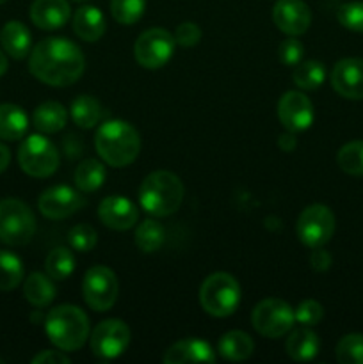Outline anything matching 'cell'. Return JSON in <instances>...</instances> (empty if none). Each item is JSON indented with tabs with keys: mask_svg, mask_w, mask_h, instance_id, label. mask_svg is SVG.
<instances>
[{
	"mask_svg": "<svg viewBox=\"0 0 363 364\" xmlns=\"http://www.w3.org/2000/svg\"><path fill=\"white\" fill-rule=\"evenodd\" d=\"M278 119L285 130L298 134L305 132L313 123V105L301 91H288L278 102Z\"/></svg>",
	"mask_w": 363,
	"mask_h": 364,
	"instance_id": "obj_13",
	"label": "cell"
},
{
	"mask_svg": "<svg viewBox=\"0 0 363 364\" xmlns=\"http://www.w3.org/2000/svg\"><path fill=\"white\" fill-rule=\"evenodd\" d=\"M23 279V265L16 255L0 251V291H11Z\"/></svg>",
	"mask_w": 363,
	"mask_h": 364,
	"instance_id": "obj_32",
	"label": "cell"
},
{
	"mask_svg": "<svg viewBox=\"0 0 363 364\" xmlns=\"http://www.w3.org/2000/svg\"><path fill=\"white\" fill-rule=\"evenodd\" d=\"M130 343V329L117 318L103 320L91 334L93 354L102 359H116L127 350Z\"/></svg>",
	"mask_w": 363,
	"mask_h": 364,
	"instance_id": "obj_12",
	"label": "cell"
},
{
	"mask_svg": "<svg viewBox=\"0 0 363 364\" xmlns=\"http://www.w3.org/2000/svg\"><path fill=\"white\" fill-rule=\"evenodd\" d=\"M46 274L53 281H64L73 274L75 270V256L73 252L68 251L66 247H56L50 251L45 262Z\"/></svg>",
	"mask_w": 363,
	"mask_h": 364,
	"instance_id": "obj_31",
	"label": "cell"
},
{
	"mask_svg": "<svg viewBox=\"0 0 363 364\" xmlns=\"http://www.w3.org/2000/svg\"><path fill=\"white\" fill-rule=\"evenodd\" d=\"M9 162H11L9 149H7L4 144H0V173H4V171L7 169Z\"/></svg>",
	"mask_w": 363,
	"mask_h": 364,
	"instance_id": "obj_44",
	"label": "cell"
},
{
	"mask_svg": "<svg viewBox=\"0 0 363 364\" xmlns=\"http://www.w3.org/2000/svg\"><path fill=\"white\" fill-rule=\"evenodd\" d=\"M70 112H71V119H73V123L77 124V127L85 128V130L95 128L103 117L102 103H100L96 98H93V96H88V95L78 96V98L71 103Z\"/></svg>",
	"mask_w": 363,
	"mask_h": 364,
	"instance_id": "obj_27",
	"label": "cell"
},
{
	"mask_svg": "<svg viewBox=\"0 0 363 364\" xmlns=\"http://www.w3.org/2000/svg\"><path fill=\"white\" fill-rule=\"evenodd\" d=\"M68 242H70L71 249H75V251L88 252L96 245L98 235H96L95 228L89 226V224H77L68 233Z\"/></svg>",
	"mask_w": 363,
	"mask_h": 364,
	"instance_id": "obj_36",
	"label": "cell"
},
{
	"mask_svg": "<svg viewBox=\"0 0 363 364\" xmlns=\"http://www.w3.org/2000/svg\"><path fill=\"white\" fill-rule=\"evenodd\" d=\"M274 25L287 36L305 34L312 23V11L302 0H278L273 7Z\"/></svg>",
	"mask_w": 363,
	"mask_h": 364,
	"instance_id": "obj_15",
	"label": "cell"
},
{
	"mask_svg": "<svg viewBox=\"0 0 363 364\" xmlns=\"http://www.w3.org/2000/svg\"><path fill=\"white\" fill-rule=\"evenodd\" d=\"M335 215L326 205H310L299 215L295 231L306 247H324L335 233Z\"/></svg>",
	"mask_w": 363,
	"mask_h": 364,
	"instance_id": "obj_10",
	"label": "cell"
},
{
	"mask_svg": "<svg viewBox=\"0 0 363 364\" xmlns=\"http://www.w3.org/2000/svg\"><path fill=\"white\" fill-rule=\"evenodd\" d=\"M199 302L209 315L224 318L230 316L241 302V284L226 272H216L203 281Z\"/></svg>",
	"mask_w": 363,
	"mask_h": 364,
	"instance_id": "obj_5",
	"label": "cell"
},
{
	"mask_svg": "<svg viewBox=\"0 0 363 364\" xmlns=\"http://www.w3.org/2000/svg\"><path fill=\"white\" fill-rule=\"evenodd\" d=\"M84 199L75 188L59 185V187L46 188L38 199L39 212L52 220H63L77 213L84 205Z\"/></svg>",
	"mask_w": 363,
	"mask_h": 364,
	"instance_id": "obj_14",
	"label": "cell"
},
{
	"mask_svg": "<svg viewBox=\"0 0 363 364\" xmlns=\"http://www.w3.org/2000/svg\"><path fill=\"white\" fill-rule=\"evenodd\" d=\"M199 39H201V28L192 23V21H185V23L178 25L177 32H174V41L180 46H185V48L198 45Z\"/></svg>",
	"mask_w": 363,
	"mask_h": 364,
	"instance_id": "obj_40",
	"label": "cell"
},
{
	"mask_svg": "<svg viewBox=\"0 0 363 364\" xmlns=\"http://www.w3.org/2000/svg\"><path fill=\"white\" fill-rule=\"evenodd\" d=\"M4 363V359H0V364H2Z\"/></svg>",
	"mask_w": 363,
	"mask_h": 364,
	"instance_id": "obj_48",
	"label": "cell"
},
{
	"mask_svg": "<svg viewBox=\"0 0 363 364\" xmlns=\"http://www.w3.org/2000/svg\"><path fill=\"white\" fill-rule=\"evenodd\" d=\"M331 85L342 98L363 100V59L338 60L331 71Z\"/></svg>",
	"mask_w": 363,
	"mask_h": 364,
	"instance_id": "obj_16",
	"label": "cell"
},
{
	"mask_svg": "<svg viewBox=\"0 0 363 364\" xmlns=\"http://www.w3.org/2000/svg\"><path fill=\"white\" fill-rule=\"evenodd\" d=\"M21 171L32 178H48L59 167V151L43 135H28L18 149Z\"/></svg>",
	"mask_w": 363,
	"mask_h": 364,
	"instance_id": "obj_7",
	"label": "cell"
},
{
	"mask_svg": "<svg viewBox=\"0 0 363 364\" xmlns=\"http://www.w3.org/2000/svg\"><path fill=\"white\" fill-rule=\"evenodd\" d=\"M105 16L95 6H82L73 16V31L84 41H98L105 34Z\"/></svg>",
	"mask_w": 363,
	"mask_h": 364,
	"instance_id": "obj_21",
	"label": "cell"
},
{
	"mask_svg": "<svg viewBox=\"0 0 363 364\" xmlns=\"http://www.w3.org/2000/svg\"><path fill=\"white\" fill-rule=\"evenodd\" d=\"M174 46V36L166 28H148L135 41L134 57L139 66L146 70H159L173 57Z\"/></svg>",
	"mask_w": 363,
	"mask_h": 364,
	"instance_id": "obj_11",
	"label": "cell"
},
{
	"mask_svg": "<svg viewBox=\"0 0 363 364\" xmlns=\"http://www.w3.org/2000/svg\"><path fill=\"white\" fill-rule=\"evenodd\" d=\"M70 358L64 350H45L32 359V364H68Z\"/></svg>",
	"mask_w": 363,
	"mask_h": 364,
	"instance_id": "obj_42",
	"label": "cell"
},
{
	"mask_svg": "<svg viewBox=\"0 0 363 364\" xmlns=\"http://www.w3.org/2000/svg\"><path fill=\"white\" fill-rule=\"evenodd\" d=\"M66 119L68 112L59 102L41 103L34 110V116H32V123H34L36 130H39L41 134H57L64 128Z\"/></svg>",
	"mask_w": 363,
	"mask_h": 364,
	"instance_id": "obj_24",
	"label": "cell"
},
{
	"mask_svg": "<svg viewBox=\"0 0 363 364\" xmlns=\"http://www.w3.org/2000/svg\"><path fill=\"white\" fill-rule=\"evenodd\" d=\"M28 128L27 114L21 107L13 103L0 105V139L4 141H18L25 135Z\"/></svg>",
	"mask_w": 363,
	"mask_h": 364,
	"instance_id": "obj_23",
	"label": "cell"
},
{
	"mask_svg": "<svg viewBox=\"0 0 363 364\" xmlns=\"http://www.w3.org/2000/svg\"><path fill=\"white\" fill-rule=\"evenodd\" d=\"M7 71V57L4 55V52L0 50V77Z\"/></svg>",
	"mask_w": 363,
	"mask_h": 364,
	"instance_id": "obj_45",
	"label": "cell"
},
{
	"mask_svg": "<svg viewBox=\"0 0 363 364\" xmlns=\"http://www.w3.org/2000/svg\"><path fill=\"white\" fill-rule=\"evenodd\" d=\"M302 55H305V48H302L301 41L295 39V36L285 39L280 45V60L285 66H298Z\"/></svg>",
	"mask_w": 363,
	"mask_h": 364,
	"instance_id": "obj_39",
	"label": "cell"
},
{
	"mask_svg": "<svg viewBox=\"0 0 363 364\" xmlns=\"http://www.w3.org/2000/svg\"><path fill=\"white\" fill-rule=\"evenodd\" d=\"M75 2H84V0H75Z\"/></svg>",
	"mask_w": 363,
	"mask_h": 364,
	"instance_id": "obj_47",
	"label": "cell"
},
{
	"mask_svg": "<svg viewBox=\"0 0 363 364\" xmlns=\"http://www.w3.org/2000/svg\"><path fill=\"white\" fill-rule=\"evenodd\" d=\"M184 183L171 171H155L142 180L139 203L153 217H167L177 212L184 201Z\"/></svg>",
	"mask_w": 363,
	"mask_h": 364,
	"instance_id": "obj_3",
	"label": "cell"
},
{
	"mask_svg": "<svg viewBox=\"0 0 363 364\" xmlns=\"http://www.w3.org/2000/svg\"><path fill=\"white\" fill-rule=\"evenodd\" d=\"M337 18L349 31L363 32V2L342 4L337 11Z\"/></svg>",
	"mask_w": 363,
	"mask_h": 364,
	"instance_id": "obj_37",
	"label": "cell"
},
{
	"mask_svg": "<svg viewBox=\"0 0 363 364\" xmlns=\"http://www.w3.org/2000/svg\"><path fill=\"white\" fill-rule=\"evenodd\" d=\"M98 217L110 230L127 231L135 226L139 212L130 199L121 198V196H109L100 203Z\"/></svg>",
	"mask_w": 363,
	"mask_h": 364,
	"instance_id": "obj_17",
	"label": "cell"
},
{
	"mask_svg": "<svg viewBox=\"0 0 363 364\" xmlns=\"http://www.w3.org/2000/svg\"><path fill=\"white\" fill-rule=\"evenodd\" d=\"M294 84L302 91H313V89L320 87L326 80V68L320 64L319 60H306V63H299L295 66Z\"/></svg>",
	"mask_w": 363,
	"mask_h": 364,
	"instance_id": "obj_30",
	"label": "cell"
},
{
	"mask_svg": "<svg viewBox=\"0 0 363 364\" xmlns=\"http://www.w3.org/2000/svg\"><path fill=\"white\" fill-rule=\"evenodd\" d=\"M0 43L4 52L16 60L25 59L31 53V32L21 21H7L0 31Z\"/></svg>",
	"mask_w": 363,
	"mask_h": 364,
	"instance_id": "obj_20",
	"label": "cell"
},
{
	"mask_svg": "<svg viewBox=\"0 0 363 364\" xmlns=\"http://www.w3.org/2000/svg\"><path fill=\"white\" fill-rule=\"evenodd\" d=\"M146 0H110V13L117 23L134 25L142 18Z\"/></svg>",
	"mask_w": 363,
	"mask_h": 364,
	"instance_id": "obj_34",
	"label": "cell"
},
{
	"mask_svg": "<svg viewBox=\"0 0 363 364\" xmlns=\"http://www.w3.org/2000/svg\"><path fill=\"white\" fill-rule=\"evenodd\" d=\"M70 4L66 0H34L31 6V20L43 31L60 28L70 20Z\"/></svg>",
	"mask_w": 363,
	"mask_h": 364,
	"instance_id": "obj_18",
	"label": "cell"
},
{
	"mask_svg": "<svg viewBox=\"0 0 363 364\" xmlns=\"http://www.w3.org/2000/svg\"><path fill=\"white\" fill-rule=\"evenodd\" d=\"M295 320L301 323L302 327H312L322 320L324 316V308L320 306V302L308 299V301H302L301 304L295 308Z\"/></svg>",
	"mask_w": 363,
	"mask_h": 364,
	"instance_id": "obj_38",
	"label": "cell"
},
{
	"mask_svg": "<svg viewBox=\"0 0 363 364\" xmlns=\"http://www.w3.org/2000/svg\"><path fill=\"white\" fill-rule=\"evenodd\" d=\"M278 144H280V148L283 149V151H292V149L298 146V141H295V137L292 135V132H288L287 135H281L280 141H278Z\"/></svg>",
	"mask_w": 363,
	"mask_h": 364,
	"instance_id": "obj_43",
	"label": "cell"
},
{
	"mask_svg": "<svg viewBox=\"0 0 363 364\" xmlns=\"http://www.w3.org/2000/svg\"><path fill=\"white\" fill-rule=\"evenodd\" d=\"M319 336L310 329L294 331L287 340V354L298 363L312 361L319 354Z\"/></svg>",
	"mask_w": 363,
	"mask_h": 364,
	"instance_id": "obj_25",
	"label": "cell"
},
{
	"mask_svg": "<svg viewBox=\"0 0 363 364\" xmlns=\"http://www.w3.org/2000/svg\"><path fill=\"white\" fill-rule=\"evenodd\" d=\"M166 242V230L157 220H144L139 224L137 231H135V245L141 249L142 252L149 255V252H157Z\"/></svg>",
	"mask_w": 363,
	"mask_h": 364,
	"instance_id": "obj_29",
	"label": "cell"
},
{
	"mask_svg": "<svg viewBox=\"0 0 363 364\" xmlns=\"http://www.w3.org/2000/svg\"><path fill=\"white\" fill-rule=\"evenodd\" d=\"M84 53L70 39L46 38L34 46L28 57V70L39 82L53 87H66L82 77Z\"/></svg>",
	"mask_w": 363,
	"mask_h": 364,
	"instance_id": "obj_1",
	"label": "cell"
},
{
	"mask_svg": "<svg viewBox=\"0 0 363 364\" xmlns=\"http://www.w3.org/2000/svg\"><path fill=\"white\" fill-rule=\"evenodd\" d=\"M45 329L53 347L64 352H75L88 340L89 318L77 306L63 304L46 315Z\"/></svg>",
	"mask_w": 363,
	"mask_h": 364,
	"instance_id": "obj_4",
	"label": "cell"
},
{
	"mask_svg": "<svg viewBox=\"0 0 363 364\" xmlns=\"http://www.w3.org/2000/svg\"><path fill=\"white\" fill-rule=\"evenodd\" d=\"M337 359L342 364H363V334H347L337 345Z\"/></svg>",
	"mask_w": 363,
	"mask_h": 364,
	"instance_id": "obj_35",
	"label": "cell"
},
{
	"mask_svg": "<svg viewBox=\"0 0 363 364\" xmlns=\"http://www.w3.org/2000/svg\"><path fill=\"white\" fill-rule=\"evenodd\" d=\"M23 295L34 308H46L56 299V287L52 277L34 272L25 279Z\"/></svg>",
	"mask_w": 363,
	"mask_h": 364,
	"instance_id": "obj_26",
	"label": "cell"
},
{
	"mask_svg": "<svg viewBox=\"0 0 363 364\" xmlns=\"http://www.w3.org/2000/svg\"><path fill=\"white\" fill-rule=\"evenodd\" d=\"M337 162L344 173L351 176H363V141H352L342 146Z\"/></svg>",
	"mask_w": 363,
	"mask_h": 364,
	"instance_id": "obj_33",
	"label": "cell"
},
{
	"mask_svg": "<svg viewBox=\"0 0 363 364\" xmlns=\"http://www.w3.org/2000/svg\"><path fill=\"white\" fill-rule=\"evenodd\" d=\"M82 294H84L85 304L91 309L109 311L116 304L117 294H120L116 274L109 267H91L82 281Z\"/></svg>",
	"mask_w": 363,
	"mask_h": 364,
	"instance_id": "obj_9",
	"label": "cell"
},
{
	"mask_svg": "<svg viewBox=\"0 0 363 364\" xmlns=\"http://www.w3.org/2000/svg\"><path fill=\"white\" fill-rule=\"evenodd\" d=\"M294 322V309L281 299H265L258 302L251 313V323L256 333L270 340L285 336L292 329Z\"/></svg>",
	"mask_w": 363,
	"mask_h": 364,
	"instance_id": "obj_8",
	"label": "cell"
},
{
	"mask_svg": "<svg viewBox=\"0 0 363 364\" xmlns=\"http://www.w3.org/2000/svg\"><path fill=\"white\" fill-rule=\"evenodd\" d=\"M36 233V217L25 203L18 199L0 201V242L7 245H25Z\"/></svg>",
	"mask_w": 363,
	"mask_h": 364,
	"instance_id": "obj_6",
	"label": "cell"
},
{
	"mask_svg": "<svg viewBox=\"0 0 363 364\" xmlns=\"http://www.w3.org/2000/svg\"><path fill=\"white\" fill-rule=\"evenodd\" d=\"M107 176V171L102 162L95 159H88L77 167L75 171V183L80 192H95L103 185Z\"/></svg>",
	"mask_w": 363,
	"mask_h": 364,
	"instance_id": "obj_28",
	"label": "cell"
},
{
	"mask_svg": "<svg viewBox=\"0 0 363 364\" xmlns=\"http://www.w3.org/2000/svg\"><path fill=\"white\" fill-rule=\"evenodd\" d=\"M4 2H7V0H0V4H4Z\"/></svg>",
	"mask_w": 363,
	"mask_h": 364,
	"instance_id": "obj_46",
	"label": "cell"
},
{
	"mask_svg": "<svg viewBox=\"0 0 363 364\" xmlns=\"http://www.w3.org/2000/svg\"><path fill=\"white\" fill-rule=\"evenodd\" d=\"M162 361L166 364L216 363V352L203 340H182L167 348Z\"/></svg>",
	"mask_w": 363,
	"mask_h": 364,
	"instance_id": "obj_19",
	"label": "cell"
},
{
	"mask_svg": "<svg viewBox=\"0 0 363 364\" xmlns=\"http://www.w3.org/2000/svg\"><path fill=\"white\" fill-rule=\"evenodd\" d=\"M219 354L226 361H246L253 355L255 350V341L244 331H230L219 340Z\"/></svg>",
	"mask_w": 363,
	"mask_h": 364,
	"instance_id": "obj_22",
	"label": "cell"
},
{
	"mask_svg": "<svg viewBox=\"0 0 363 364\" xmlns=\"http://www.w3.org/2000/svg\"><path fill=\"white\" fill-rule=\"evenodd\" d=\"M100 159L110 167H127L141 151V137L130 123L121 119L105 121L95 137Z\"/></svg>",
	"mask_w": 363,
	"mask_h": 364,
	"instance_id": "obj_2",
	"label": "cell"
},
{
	"mask_svg": "<svg viewBox=\"0 0 363 364\" xmlns=\"http://www.w3.org/2000/svg\"><path fill=\"white\" fill-rule=\"evenodd\" d=\"M310 263H312L313 270H317V272H326L331 267V263H333V258H331V255L326 249L315 247L312 255H310Z\"/></svg>",
	"mask_w": 363,
	"mask_h": 364,
	"instance_id": "obj_41",
	"label": "cell"
}]
</instances>
